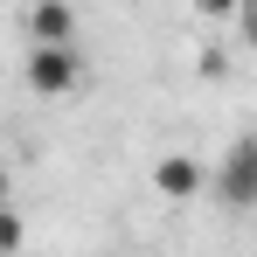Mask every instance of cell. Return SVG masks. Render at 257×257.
<instances>
[{
  "label": "cell",
  "instance_id": "52a82bcc",
  "mask_svg": "<svg viewBox=\"0 0 257 257\" xmlns=\"http://www.w3.org/2000/svg\"><path fill=\"white\" fill-rule=\"evenodd\" d=\"M195 70H202V77H222V70H229V56H222V49H202V63H195Z\"/></svg>",
  "mask_w": 257,
  "mask_h": 257
},
{
  "label": "cell",
  "instance_id": "6da1fadb",
  "mask_svg": "<svg viewBox=\"0 0 257 257\" xmlns=\"http://www.w3.org/2000/svg\"><path fill=\"white\" fill-rule=\"evenodd\" d=\"M209 188H215V202L222 209H257V132H243L222 160H215V174H209Z\"/></svg>",
  "mask_w": 257,
  "mask_h": 257
},
{
  "label": "cell",
  "instance_id": "7a4b0ae2",
  "mask_svg": "<svg viewBox=\"0 0 257 257\" xmlns=\"http://www.w3.org/2000/svg\"><path fill=\"white\" fill-rule=\"evenodd\" d=\"M21 77H28L35 97H70V90L84 84V56H77V49H28Z\"/></svg>",
  "mask_w": 257,
  "mask_h": 257
},
{
  "label": "cell",
  "instance_id": "ba28073f",
  "mask_svg": "<svg viewBox=\"0 0 257 257\" xmlns=\"http://www.w3.org/2000/svg\"><path fill=\"white\" fill-rule=\"evenodd\" d=\"M0 209H7V153H0Z\"/></svg>",
  "mask_w": 257,
  "mask_h": 257
},
{
  "label": "cell",
  "instance_id": "8992f818",
  "mask_svg": "<svg viewBox=\"0 0 257 257\" xmlns=\"http://www.w3.org/2000/svg\"><path fill=\"white\" fill-rule=\"evenodd\" d=\"M236 35L257 49V0H243V7H236Z\"/></svg>",
  "mask_w": 257,
  "mask_h": 257
},
{
  "label": "cell",
  "instance_id": "277c9868",
  "mask_svg": "<svg viewBox=\"0 0 257 257\" xmlns=\"http://www.w3.org/2000/svg\"><path fill=\"white\" fill-rule=\"evenodd\" d=\"M153 188H160L167 202H188V195H202V188H209V174H202L195 153H167V160L153 167Z\"/></svg>",
  "mask_w": 257,
  "mask_h": 257
},
{
  "label": "cell",
  "instance_id": "5b68a950",
  "mask_svg": "<svg viewBox=\"0 0 257 257\" xmlns=\"http://www.w3.org/2000/svg\"><path fill=\"white\" fill-rule=\"evenodd\" d=\"M21 236H28V222H21L14 209H0V257H14V250H21Z\"/></svg>",
  "mask_w": 257,
  "mask_h": 257
},
{
  "label": "cell",
  "instance_id": "3957f363",
  "mask_svg": "<svg viewBox=\"0 0 257 257\" xmlns=\"http://www.w3.org/2000/svg\"><path fill=\"white\" fill-rule=\"evenodd\" d=\"M21 28H28V49H77V14L63 0H35L21 14Z\"/></svg>",
  "mask_w": 257,
  "mask_h": 257
}]
</instances>
